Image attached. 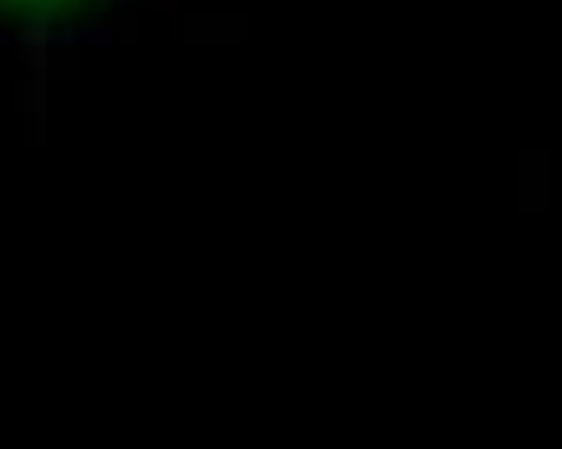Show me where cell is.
I'll return each mask as SVG.
<instances>
[{
    "label": "cell",
    "instance_id": "1",
    "mask_svg": "<svg viewBox=\"0 0 562 449\" xmlns=\"http://www.w3.org/2000/svg\"><path fill=\"white\" fill-rule=\"evenodd\" d=\"M101 0H0V22L4 25H59L71 18L93 13Z\"/></svg>",
    "mask_w": 562,
    "mask_h": 449
}]
</instances>
